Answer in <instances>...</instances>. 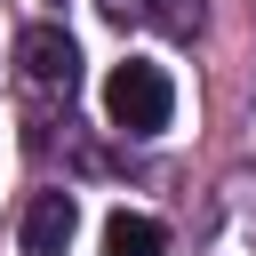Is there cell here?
Listing matches in <instances>:
<instances>
[{
	"mask_svg": "<svg viewBox=\"0 0 256 256\" xmlns=\"http://www.w3.org/2000/svg\"><path fill=\"white\" fill-rule=\"evenodd\" d=\"M104 120H112L120 136H160V128L176 120V80H168L160 64H144V56L112 64V72H104Z\"/></svg>",
	"mask_w": 256,
	"mask_h": 256,
	"instance_id": "obj_1",
	"label": "cell"
},
{
	"mask_svg": "<svg viewBox=\"0 0 256 256\" xmlns=\"http://www.w3.org/2000/svg\"><path fill=\"white\" fill-rule=\"evenodd\" d=\"M16 64H24V80H40V88H72V80H80V48H72L64 24H32V32L16 40Z\"/></svg>",
	"mask_w": 256,
	"mask_h": 256,
	"instance_id": "obj_2",
	"label": "cell"
},
{
	"mask_svg": "<svg viewBox=\"0 0 256 256\" xmlns=\"http://www.w3.org/2000/svg\"><path fill=\"white\" fill-rule=\"evenodd\" d=\"M72 232H80L72 192H32V200H24V224H16L24 256H64V248H72Z\"/></svg>",
	"mask_w": 256,
	"mask_h": 256,
	"instance_id": "obj_3",
	"label": "cell"
},
{
	"mask_svg": "<svg viewBox=\"0 0 256 256\" xmlns=\"http://www.w3.org/2000/svg\"><path fill=\"white\" fill-rule=\"evenodd\" d=\"M104 256H168V232H160L152 216H128V208H120V216L104 224Z\"/></svg>",
	"mask_w": 256,
	"mask_h": 256,
	"instance_id": "obj_4",
	"label": "cell"
},
{
	"mask_svg": "<svg viewBox=\"0 0 256 256\" xmlns=\"http://www.w3.org/2000/svg\"><path fill=\"white\" fill-rule=\"evenodd\" d=\"M96 8H104L112 24H144V16H152V0H96Z\"/></svg>",
	"mask_w": 256,
	"mask_h": 256,
	"instance_id": "obj_5",
	"label": "cell"
}]
</instances>
